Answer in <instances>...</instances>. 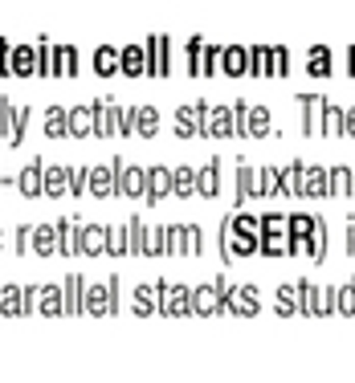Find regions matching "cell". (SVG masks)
Segmentation results:
<instances>
[{
    "label": "cell",
    "mask_w": 355,
    "mask_h": 383,
    "mask_svg": "<svg viewBox=\"0 0 355 383\" xmlns=\"http://www.w3.org/2000/svg\"><path fill=\"white\" fill-rule=\"evenodd\" d=\"M176 179L168 175V171H151L147 175V188H151V200H160V196H168V188H172Z\"/></svg>",
    "instance_id": "1"
},
{
    "label": "cell",
    "mask_w": 355,
    "mask_h": 383,
    "mask_svg": "<svg viewBox=\"0 0 355 383\" xmlns=\"http://www.w3.org/2000/svg\"><path fill=\"white\" fill-rule=\"evenodd\" d=\"M196 188H200V196H213L217 192V164H209V168L196 175Z\"/></svg>",
    "instance_id": "2"
},
{
    "label": "cell",
    "mask_w": 355,
    "mask_h": 383,
    "mask_svg": "<svg viewBox=\"0 0 355 383\" xmlns=\"http://www.w3.org/2000/svg\"><path fill=\"white\" fill-rule=\"evenodd\" d=\"M0 310H4V314H25V302H21V294H17L12 286L0 294Z\"/></svg>",
    "instance_id": "3"
},
{
    "label": "cell",
    "mask_w": 355,
    "mask_h": 383,
    "mask_svg": "<svg viewBox=\"0 0 355 383\" xmlns=\"http://www.w3.org/2000/svg\"><path fill=\"white\" fill-rule=\"evenodd\" d=\"M90 179H94V192H98V196H106V192L115 188V175H111L106 168H94L90 171Z\"/></svg>",
    "instance_id": "4"
},
{
    "label": "cell",
    "mask_w": 355,
    "mask_h": 383,
    "mask_svg": "<svg viewBox=\"0 0 355 383\" xmlns=\"http://www.w3.org/2000/svg\"><path fill=\"white\" fill-rule=\"evenodd\" d=\"M21 188H25V196H37L41 192V168H29L21 175Z\"/></svg>",
    "instance_id": "5"
},
{
    "label": "cell",
    "mask_w": 355,
    "mask_h": 383,
    "mask_svg": "<svg viewBox=\"0 0 355 383\" xmlns=\"http://www.w3.org/2000/svg\"><path fill=\"white\" fill-rule=\"evenodd\" d=\"M33 245H37V253H53V228H45V224H41V228H37V233H33Z\"/></svg>",
    "instance_id": "6"
},
{
    "label": "cell",
    "mask_w": 355,
    "mask_h": 383,
    "mask_svg": "<svg viewBox=\"0 0 355 383\" xmlns=\"http://www.w3.org/2000/svg\"><path fill=\"white\" fill-rule=\"evenodd\" d=\"M66 290H70V302H66V310L74 314V310L82 306V282H78V277H70V282H66Z\"/></svg>",
    "instance_id": "7"
},
{
    "label": "cell",
    "mask_w": 355,
    "mask_h": 383,
    "mask_svg": "<svg viewBox=\"0 0 355 383\" xmlns=\"http://www.w3.org/2000/svg\"><path fill=\"white\" fill-rule=\"evenodd\" d=\"M90 115H94V110H74V115H70V130H74V135H86V130H90Z\"/></svg>",
    "instance_id": "8"
},
{
    "label": "cell",
    "mask_w": 355,
    "mask_h": 383,
    "mask_svg": "<svg viewBox=\"0 0 355 383\" xmlns=\"http://www.w3.org/2000/svg\"><path fill=\"white\" fill-rule=\"evenodd\" d=\"M61 179H66V171H61V168L45 171V188H49V196H57V192H61Z\"/></svg>",
    "instance_id": "9"
},
{
    "label": "cell",
    "mask_w": 355,
    "mask_h": 383,
    "mask_svg": "<svg viewBox=\"0 0 355 383\" xmlns=\"http://www.w3.org/2000/svg\"><path fill=\"white\" fill-rule=\"evenodd\" d=\"M135 130L151 135V130H155V110H139V115H135Z\"/></svg>",
    "instance_id": "10"
},
{
    "label": "cell",
    "mask_w": 355,
    "mask_h": 383,
    "mask_svg": "<svg viewBox=\"0 0 355 383\" xmlns=\"http://www.w3.org/2000/svg\"><path fill=\"white\" fill-rule=\"evenodd\" d=\"M61 228H66V241H61V253H74V245H78V224H74V220H66Z\"/></svg>",
    "instance_id": "11"
},
{
    "label": "cell",
    "mask_w": 355,
    "mask_h": 383,
    "mask_svg": "<svg viewBox=\"0 0 355 383\" xmlns=\"http://www.w3.org/2000/svg\"><path fill=\"white\" fill-rule=\"evenodd\" d=\"M49 135H61V130H66V110H57V106H53V110H49Z\"/></svg>",
    "instance_id": "12"
},
{
    "label": "cell",
    "mask_w": 355,
    "mask_h": 383,
    "mask_svg": "<svg viewBox=\"0 0 355 383\" xmlns=\"http://www.w3.org/2000/svg\"><path fill=\"white\" fill-rule=\"evenodd\" d=\"M25 123H29V110H17V127L8 130V139H12V143H21V135H25Z\"/></svg>",
    "instance_id": "13"
},
{
    "label": "cell",
    "mask_w": 355,
    "mask_h": 383,
    "mask_svg": "<svg viewBox=\"0 0 355 383\" xmlns=\"http://www.w3.org/2000/svg\"><path fill=\"white\" fill-rule=\"evenodd\" d=\"M176 188H180V196H188V192H192V171H188V168L176 171Z\"/></svg>",
    "instance_id": "14"
},
{
    "label": "cell",
    "mask_w": 355,
    "mask_h": 383,
    "mask_svg": "<svg viewBox=\"0 0 355 383\" xmlns=\"http://www.w3.org/2000/svg\"><path fill=\"white\" fill-rule=\"evenodd\" d=\"M41 310H49V314H57L61 306H57V290H45L41 294Z\"/></svg>",
    "instance_id": "15"
},
{
    "label": "cell",
    "mask_w": 355,
    "mask_h": 383,
    "mask_svg": "<svg viewBox=\"0 0 355 383\" xmlns=\"http://www.w3.org/2000/svg\"><path fill=\"white\" fill-rule=\"evenodd\" d=\"M115 66H119V61H115V53H106V49H102V53H98V70H102V74H111Z\"/></svg>",
    "instance_id": "16"
},
{
    "label": "cell",
    "mask_w": 355,
    "mask_h": 383,
    "mask_svg": "<svg viewBox=\"0 0 355 383\" xmlns=\"http://www.w3.org/2000/svg\"><path fill=\"white\" fill-rule=\"evenodd\" d=\"M86 245H90V249H98V245H106V233H98V228H90V233H86Z\"/></svg>",
    "instance_id": "17"
},
{
    "label": "cell",
    "mask_w": 355,
    "mask_h": 383,
    "mask_svg": "<svg viewBox=\"0 0 355 383\" xmlns=\"http://www.w3.org/2000/svg\"><path fill=\"white\" fill-rule=\"evenodd\" d=\"M127 70H131V74H139V70H143V61H139V49H127Z\"/></svg>",
    "instance_id": "18"
},
{
    "label": "cell",
    "mask_w": 355,
    "mask_h": 383,
    "mask_svg": "<svg viewBox=\"0 0 355 383\" xmlns=\"http://www.w3.org/2000/svg\"><path fill=\"white\" fill-rule=\"evenodd\" d=\"M192 119H196V110H180V130H184V135L192 130Z\"/></svg>",
    "instance_id": "19"
},
{
    "label": "cell",
    "mask_w": 355,
    "mask_h": 383,
    "mask_svg": "<svg viewBox=\"0 0 355 383\" xmlns=\"http://www.w3.org/2000/svg\"><path fill=\"white\" fill-rule=\"evenodd\" d=\"M266 123H269L266 110H253V130H266Z\"/></svg>",
    "instance_id": "20"
},
{
    "label": "cell",
    "mask_w": 355,
    "mask_h": 383,
    "mask_svg": "<svg viewBox=\"0 0 355 383\" xmlns=\"http://www.w3.org/2000/svg\"><path fill=\"white\" fill-rule=\"evenodd\" d=\"M339 123H343V115H335V110H331V115H327V127H331V130H335V135H339V130H343V127H339Z\"/></svg>",
    "instance_id": "21"
},
{
    "label": "cell",
    "mask_w": 355,
    "mask_h": 383,
    "mask_svg": "<svg viewBox=\"0 0 355 383\" xmlns=\"http://www.w3.org/2000/svg\"><path fill=\"white\" fill-rule=\"evenodd\" d=\"M347 123H352V130H355V110H352V115H347Z\"/></svg>",
    "instance_id": "22"
}]
</instances>
